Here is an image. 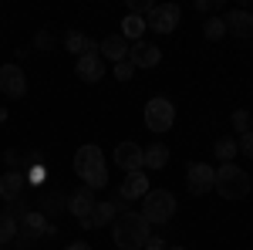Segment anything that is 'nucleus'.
Returning <instances> with one entry per match:
<instances>
[{"mask_svg":"<svg viewBox=\"0 0 253 250\" xmlns=\"http://www.w3.org/2000/svg\"><path fill=\"white\" fill-rule=\"evenodd\" d=\"M61 210H68V196H61L58 190H44L38 196V213H44V216H58Z\"/></svg>","mask_w":253,"mask_h":250,"instance_id":"obj_20","label":"nucleus"},{"mask_svg":"<svg viewBox=\"0 0 253 250\" xmlns=\"http://www.w3.org/2000/svg\"><path fill=\"white\" fill-rule=\"evenodd\" d=\"M172 122H175L172 101H169V98H149V105H145V129L162 135V132L172 129Z\"/></svg>","mask_w":253,"mask_h":250,"instance_id":"obj_6","label":"nucleus"},{"mask_svg":"<svg viewBox=\"0 0 253 250\" xmlns=\"http://www.w3.org/2000/svg\"><path fill=\"white\" fill-rule=\"evenodd\" d=\"M223 24H226V34H233L240 41H253V14L250 10H230L223 17Z\"/></svg>","mask_w":253,"mask_h":250,"instance_id":"obj_14","label":"nucleus"},{"mask_svg":"<svg viewBox=\"0 0 253 250\" xmlns=\"http://www.w3.org/2000/svg\"><path fill=\"white\" fill-rule=\"evenodd\" d=\"M118 210L128 213V210H125V200H108V203H95V210H91L88 216H84V220H81V227H84V230H98V227H108V223H115Z\"/></svg>","mask_w":253,"mask_h":250,"instance_id":"obj_8","label":"nucleus"},{"mask_svg":"<svg viewBox=\"0 0 253 250\" xmlns=\"http://www.w3.org/2000/svg\"><path fill=\"white\" fill-rule=\"evenodd\" d=\"M0 92L7 98H24L27 95V75L20 64H3L0 68Z\"/></svg>","mask_w":253,"mask_h":250,"instance_id":"obj_9","label":"nucleus"},{"mask_svg":"<svg viewBox=\"0 0 253 250\" xmlns=\"http://www.w3.org/2000/svg\"><path fill=\"white\" fill-rule=\"evenodd\" d=\"M75 75H78L81 81H88V85L101 81V78H105V61H101V54H84V58H78Z\"/></svg>","mask_w":253,"mask_h":250,"instance_id":"obj_16","label":"nucleus"},{"mask_svg":"<svg viewBox=\"0 0 253 250\" xmlns=\"http://www.w3.org/2000/svg\"><path fill=\"white\" fill-rule=\"evenodd\" d=\"M138 213L149 220V227H152V223L162 227V223H169L175 216V196L169 190H149L142 196V210Z\"/></svg>","mask_w":253,"mask_h":250,"instance_id":"obj_4","label":"nucleus"},{"mask_svg":"<svg viewBox=\"0 0 253 250\" xmlns=\"http://www.w3.org/2000/svg\"><path fill=\"white\" fill-rule=\"evenodd\" d=\"M24 186H27L24 173H17V169L3 173V176H0V200H3V203H14V200H20Z\"/></svg>","mask_w":253,"mask_h":250,"instance_id":"obj_17","label":"nucleus"},{"mask_svg":"<svg viewBox=\"0 0 253 250\" xmlns=\"http://www.w3.org/2000/svg\"><path fill=\"white\" fill-rule=\"evenodd\" d=\"M250 44H253V41H250Z\"/></svg>","mask_w":253,"mask_h":250,"instance_id":"obj_36","label":"nucleus"},{"mask_svg":"<svg viewBox=\"0 0 253 250\" xmlns=\"http://www.w3.org/2000/svg\"><path fill=\"white\" fill-rule=\"evenodd\" d=\"M128 61H132V68H156L159 61H162V51H159L156 44H149V41H135V44H128Z\"/></svg>","mask_w":253,"mask_h":250,"instance_id":"obj_12","label":"nucleus"},{"mask_svg":"<svg viewBox=\"0 0 253 250\" xmlns=\"http://www.w3.org/2000/svg\"><path fill=\"white\" fill-rule=\"evenodd\" d=\"M142 31H145V17L125 14V20H122V38L125 41H142Z\"/></svg>","mask_w":253,"mask_h":250,"instance_id":"obj_23","label":"nucleus"},{"mask_svg":"<svg viewBox=\"0 0 253 250\" xmlns=\"http://www.w3.org/2000/svg\"><path fill=\"white\" fill-rule=\"evenodd\" d=\"M132 75H135V68H132V61H122V64H115V78H118V81H128Z\"/></svg>","mask_w":253,"mask_h":250,"instance_id":"obj_30","label":"nucleus"},{"mask_svg":"<svg viewBox=\"0 0 253 250\" xmlns=\"http://www.w3.org/2000/svg\"><path fill=\"white\" fill-rule=\"evenodd\" d=\"M223 34H226V24H223L219 17H213V20L203 24V38H206V41H219Z\"/></svg>","mask_w":253,"mask_h":250,"instance_id":"obj_25","label":"nucleus"},{"mask_svg":"<svg viewBox=\"0 0 253 250\" xmlns=\"http://www.w3.org/2000/svg\"><path fill=\"white\" fill-rule=\"evenodd\" d=\"M34 48H41V51H51V48H54V34H51V31H38Z\"/></svg>","mask_w":253,"mask_h":250,"instance_id":"obj_29","label":"nucleus"},{"mask_svg":"<svg viewBox=\"0 0 253 250\" xmlns=\"http://www.w3.org/2000/svg\"><path fill=\"white\" fill-rule=\"evenodd\" d=\"M149 220L142 216V213L128 210V213H118L115 223H112V240H115V247L122 250H138L149 244Z\"/></svg>","mask_w":253,"mask_h":250,"instance_id":"obj_1","label":"nucleus"},{"mask_svg":"<svg viewBox=\"0 0 253 250\" xmlns=\"http://www.w3.org/2000/svg\"><path fill=\"white\" fill-rule=\"evenodd\" d=\"M68 250H91V244H81L78 240V244H68Z\"/></svg>","mask_w":253,"mask_h":250,"instance_id":"obj_32","label":"nucleus"},{"mask_svg":"<svg viewBox=\"0 0 253 250\" xmlns=\"http://www.w3.org/2000/svg\"><path fill=\"white\" fill-rule=\"evenodd\" d=\"M64 48H68L71 54H78V58L98 54V44L88 38V34H81V31H68V34H64Z\"/></svg>","mask_w":253,"mask_h":250,"instance_id":"obj_19","label":"nucleus"},{"mask_svg":"<svg viewBox=\"0 0 253 250\" xmlns=\"http://www.w3.org/2000/svg\"><path fill=\"white\" fill-rule=\"evenodd\" d=\"M152 7L156 3H149V0H128V14H135V17H149Z\"/></svg>","mask_w":253,"mask_h":250,"instance_id":"obj_27","label":"nucleus"},{"mask_svg":"<svg viewBox=\"0 0 253 250\" xmlns=\"http://www.w3.org/2000/svg\"><path fill=\"white\" fill-rule=\"evenodd\" d=\"M213 190L219 193L223 200H243V196L250 193V176L243 173L236 162H223V166L216 169Z\"/></svg>","mask_w":253,"mask_h":250,"instance_id":"obj_3","label":"nucleus"},{"mask_svg":"<svg viewBox=\"0 0 253 250\" xmlns=\"http://www.w3.org/2000/svg\"><path fill=\"white\" fill-rule=\"evenodd\" d=\"M0 122H7V112H3V108H0Z\"/></svg>","mask_w":253,"mask_h":250,"instance_id":"obj_33","label":"nucleus"},{"mask_svg":"<svg viewBox=\"0 0 253 250\" xmlns=\"http://www.w3.org/2000/svg\"><path fill=\"white\" fill-rule=\"evenodd\" d=\"M41 237H58V223H47V216L31 210L27 216L17 220V240L20 244H34Z\"/></svg>","mask_w":253,"mask_h":250,"instance_id":"obj_5","label":"nucleus"},{"mask_svg":"<svg viewBox=\"0 0 253 250\" xmlns=\"http://www.w3.org/2000/svg\"><path fill=\"white\" fill-rule=\"evenodd\" d=\"M216 183V169L210 162H193L189 166V173H186V186L193 196H203V193H210Z\"/></svg>","mask_w":253,"mask_h":250,"instance_id":"obj_11","label":"nucleus"},{"mask_svg":"<svg viewBox=\"0 0 253 250\" xmlns=\"http://www.w3.org/2000/svg\"><path fill=\"white\" fill-rule=\"evenodd\" d=\"M152 190L149 186V176L142 173H125V179H122V186H118V200H125V203H135V200H142L145 193Z\"/></svg>","mask_w":253,"mask_h":250,"instance_id":"obj_13","label":"nucleus"},{"mask_svg":"<svg viewBox=\"0 0 253 250\" xmlns=\"http://www.w3.org/2000/svg\"><path fill=\"white\" fill-rule=\"evenodd\" d=\"M236 149L253 159V129H250V132H243V135H236Z\"/></svg>","mask_w":253,"mask_h":250,"instance_id":"obj_28","label":"nucleus"},{"mask_svg":"<svg viewBox=\"0 0 253 250\" xmlns=\"http://www.w3.org/2000/svg\"><path fill=\"white\" fill-rule=\"evenodd\" d=\"M179 17H182V7L179 3H156L145 17V31H156V34H172L179 27Z\"/></svg>","mask_w":253,"mask_h":250,"instance_id":"obj_7","label":"nucleus"},{"mask_svg":"<svg viewBox=\"0 0 253 250\" xmlns=\"http://www.w3.org/2000/svg\"><path fill=\"white\" fill-rule=\"evenodd\" d=\"M112 162H115L118 169H125V173H138L142 169V146H138L135 139L118 142L115 152H112Z\"/></svg>","mask_w":253,"mask_h":250,"instance_id":"obj_10","label":"nucleus"},{"mask_svg":"<svg viewBox=\"0 0 253 250\" xmlns=\"http://www.w3.org/2000/svg\"><path fill=\"white\" fill-rule=\"evenodd\" d=\"M98 54H101V61L108 58L112 64H122V61H128V41L122 38V34H108L98 44Z\"/></svg>","mask_w":253,"mask_h":250,"instance_id":"obj_15","label":"nucleus"},{"mask_svg":"<svg viewBox=\"0 0 253 250\" xmlns=\"http://www.w3.org/2000/svg\"><path fill=\"white\" fill-rule=\"evenodd\" d=\"M213 152H216V159H219V162H233L236 152H240V149H236V139H233V135L216 139V142H213Z\"/></svg>","mask_w":253,"mask_h":250,"instance_id":"obj_22","label":"nucleus"},{"mask_svg":"<svg viewBox=\"0 0 253 250\" xmlns=\"http://www.w3.org/2000/svg\"><path fill=\"white\" fill-rule=\"evenodd\" d=\"M166 162H169V149L162 142H152L149 149H142V166L145 169H166Z\"/></svg>","mask_w":253,"mask_h":250,"instance_id":"obj_21","label":"nucleus"},{"mask_svg":"<svg viewBox=\"0 0 253 250\" xmlns=\"http://www.w3.org/2000/svg\"><path fill=\"white\" fill-rule=\"evenodd\" d=\"M250 125H253V115H250Z\"/></svg>","mask_w":253,"mask_h":250,"instance_id":"obj_35","label":"nucleus"},{"mask_svg":"<svg viewBox=\"0 0 253 250\" xmlns=\"http://www.w3.org/2000/svg\"><path fill=\"white\" fill-rule=\"evenodd\" d=\"M169 250H186V247H169Z\"/></svg>","mask_w":253,"mask_h":250,"instance_id":"obj_34","label":"nucleus"},{"mask_svg":"<svg viewBox=\"0 0 253 250\" xmlns=\"http://www.w3.org/2000/svg\"><path fill=\"white\" fill-rule=\"evenodd\" d=\"M145 250H162V237H149V244H145Z\"/></svg>","mask_w":253,"mask_h":250,"instance_id":"obj_31","label":"nucleus"},{"mask_svg":"<svg viewBox=\"0 0 253 250\" xmlns=\"http://www.w3.org/2000/svg\"><path fill=\"white\" fill-rule=\"evenodd\" d=\"M91 210H95V193H91V190H75L71 196H68V213H71V216H78V223Z\"/></svg>","mask_w":253,"mask_h":250,"instance_id":"obj_18","label":"nucleus"},{"mask_svg":"<svg viewBox=\"0 0 253 250\" xmlns=\"http://www.w3.org/2000/svg\"><path fill=\"white\" fill-rule=\"evenodd\" d=\"M14 240H17V220L7 216V213H0V247L3 244H14Z\"/></svg>","mask_w":253,"mask_h":250,"instance_id":"obj_24","label":"nucleus"},{"mask_svg":"<svg viewBox=\"0 0 253 250\" xmlns=\"http://www.w3.org/2000/svg\"><path fill=\"white\" fill-rule=\"evenodd\" d=\"M75 173L81 176V183L91 193L108 186V162H105V155H101L98 146H81L75 152Z\"/></svg>","mask_w":253,"mask_h":250,"instance_id":"obj_2","label":"nucleus"},{"mask_svg":"<svg viewBox=\"0 0 253 250\" xmlns=\"http://www.w3.org/2000/svg\"><path fill=\"white\" fill-rule=\"evenodd\" d=\"M233 129H236V135H243V132H250V112H243V108H236L233 112Z\"/></svg>","mask_w":253,"mask_h":250,"instance_id":"obj_26","label":"nucleus"}]
</instances>
